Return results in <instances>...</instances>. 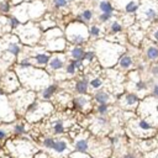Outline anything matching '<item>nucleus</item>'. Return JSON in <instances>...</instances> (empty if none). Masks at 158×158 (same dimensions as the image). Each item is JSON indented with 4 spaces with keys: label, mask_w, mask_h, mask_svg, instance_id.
Returning <instances> with one entry per match:
<instances>
[{
    "label": "nucleus",
    "mask_w": 158,
    "mask_h": 158,
    "mask_svg": "<svg viewBox=\"0 0 158 158\" xmlns=\"http://www.w3.org/2000/svg\"><path fill=\"white\" fill-rule=\"evenodd\" d=\"M95 50L99 59L105 66H112L115 62L120 59L122 56V46H119L116 43H111L109 41L101 40L95 42Z\"/></svg>",
    "instance_id": "obj_1"
},
{
    "label": "nucleus",
    "mask_w": 158,
    "mask_h": 158,
    "mask_svg": "<svg viewBox=\"0 0 158 158\" xmlns=\"http://www.w3.org/2000/svg\"><path fill=\"white\" fill-rule=\"evenodd\" d=\"M4 94H5V90L0 88V97H2V95H4Z\"/></svg>",
    "instance_id": "obj_45"
},
{
    "label": "nucleus",
    "mask_w": 158,
    "mask_h": 158,
    "mask_svg": "<svg viewBox=\"0 0 158 158\" xmlns=\"http://www.w3.org/2000/svg\"><path fill=\"white\" fill-rule=\"evenodd\" d=\"M112 16H114V14H100L98 19H99L100 22L104 24V22H109L112 19Z\"/></svg>",
    "instance_id": "obj_32"
},
{
    "label": "nucleus",
    "mask_w": 158,
    "mask_h": 158,
    "mask_svg": "<svg viewBox=\"0 0 158 158\" xmlns=\"http://www.w3.org/2000/svg\"><path fill=\"white\" fill-rule=\"evenodd\" d=\"M122 11L127 15H134L140 10V4L137 0H125L123 5L121 6Z\"/></svg>",
    "instance_id": "obj_6"
},
{
    "label": "nucleus",
    "mask_w": 158,
    "mask_h": 158,
    "mask_svg": "<svg viewBox=\"0 0 158 158\" xmlns=\"http://www.w3.org/2000/svg\"><path fill=\"white\" fill-rule=\"evenodd\" d=\"M141 13H142V17L145 19V21H154L158 17L157 9L149 3H146L145 6L142 5V11Z\"/></svg>",
    "instance_id": "obj_5"
},
{
    "label": "nucleus",
    "mask_w": 158,
    "mask_h": 158,
    "mask_svg": "<svg viewBox=\"0 0 158 158\" xmlns=\"http://www.w3.org/2000/svg\"><path fill=\"white\" fill-rule=\"evenodd\" d=\"M108 111H109V105H108V104H101V105L98 106V112H99L101 116L106 115Z\"/></svg>",
    "instance_id": "obj_36"
},
{
    "label": "nucleus",
    "mask_w": 158,
    "mask_h": 158,
    "mask_svg": "<svg viewBox=\"0 0 158 158\" xmlns=\"http://www.w3.org/2000/svg\"><path fill=\"white\" fill-rule=\"evenodd\" d=\"M89 79H88V77L85 75V77H83L80 80H78L77 83H75V91L78 93V94H80V95H84V94H86L88 93V85H89Z\"/></svg>",
    "instance_id": "obj_9"
},
{
    "label": "nucleus",
    "mask_w": 158,
    "mask_h": 158,
    "mask_svg": "<svg viewBox=\"0 0 158 158\" xmlns=\"http://www.w3.org/2000/svg\"><path fill=\"white\" fill-rule=\"evenodd\" d=\"M69 54H71L72 59H83L84 58V54H85V51L80 46H74V47L71 48Z\"/></svg>",
    "instance_id": "obj_14"
},
{
    "label": "nucleus",
    "mask_w": 158,
    "mask_h": 158,
    "mask_svg": "<svg viewBox=\"0 0 158 158\" xmlns=\"http://www.w3.org/2000/svg\"><path fill=\"white\" fill-rule=\"evenodd\" d=\"M32 59L35 61V63L37 66H47L50 63V61H51V56L48 53L40 52V53H36Z\"/></svg>",
    "instance_id": "obj_10"
},
{
    "label": "nucleus",
    "mask_w": 158,
    "mask_h": 158,
    "mask_svg": "<svg viewBox=\"0 0 158 158\" xmlns=\"http://www.w3.org/2000/svg\"><path fill=\"white\" fill-rule=\"evenodd\" d=\"M86 104H88V99H85V98H83V97H80V98H74V100H73V105H74L75 109H83Z\"/></svg>",
    "instance_id": "obj_22"
},
{
    "label": "nucleus",
    "mask_w": 158,
    "mask_h": 158,
    "mask_svg": "<svg viewBox=\"0 0 158 158\" xmlns=\"http://www.w3.org/2000/svg\"><path fill=\"white\" fill-rule=\"evenodd\" d=\"M95 51H85V54H84V58H83V61L84 62H93L94 61V58H95Z\"/></svg>",
    "instance_id": "obj_29"
},
{
    "label": "nucleus",
    "mask_w": 158,
    "mask_h": 158,
    "mask_svg": "<svg viewBox=\"0 0 158 158\" xmlns=\"http://www.w3.org/2000/svg\"><path fill=\"white\" fill-rule=\"evenodd\" d=\"M56 90H57V85L56 84H52V85H48V86L43 88L42 89V93H41L42 99H45V100L51 99L53 97V94L56 93Z\"/></svg>",
    "instance_id": "obj_15"
},
{
    "label": "nucleus",
    "mask_w": 158,
    "mask_h": 158,
    "mask_svg": "<svg viewBox=\"0 0 158 158\" xmlns=\"http://www.w3.org/2000/svg\"><path fill=\"white\" fill-rule=\"evenodd\" d=\"M52 149H54L57 153H63L67 149V143L64 141H56V143H54Z\"/></svg>",
    "instance_id": "obj_21"
},
{
    "label": "nucleus",
    "mask_w": 158,
    "mask_h": 158,
    "mask_svg": "<svg viewBox=\"0 0 158 158\" xmlns=\"http://www.w3.org/2000/svg\"><path fill=\"white\" fill-rule=\"evenodd\" d=\"M111 142H112V143H117V138H116V137H112V138H111Z\"/></svg>",
    "instance_id": "obj_46"
},
{
    "label": "nucleus",
    "mask_w": 158,
    "mask_h": 158,
    "mask_svg": "<svg viewBox=\"0 0 158 158\" xmlns=\"http://www.w3.org/2000/svg\"><path fill=\"white\" fill-rule=\"evenodd\" d=\"M54 143H56V141H54V138H52V137H47V138L43 140V146H45L46 148H53Z\"/></svg>",
    "instance_id": "obj_33"
},
{
    "label": "nucleus",
    "mask_w": 158,
    "mask_h": 158,
    "mask_svg": "<svg viewBox=\"0 0 158 158\" xmlns=\"http://www.w3.org/2000/svg\"><path fill=\"white\" fill-rule=\"evenodd\" d=\"M25 131H26V129H25V126L24 125H15V127H14V134L15 135H22V134H25Z\"/></svg>",
    "instance_id": "obj_35"
},
{
    "label": "nucleus",
    "mask_w": 158,
    "mask_h": 158,
    "mask_svg": "<svg viewBox=\"0 0 158 158\" xmlns=\"http://www.w3.org/2000/svg\"><path fill=\"white\" fill-rule=\"evenodd\" d=\"M100 14H114L115 8L112 6V4L109 2V0H101L98 5Z\"/></svg>",
    "instance_id": "obj_11"
},
{
    "label": "nucleus",
    "mask_w": 158,
    "mask_h": 158,
    "mask_svg": "<svg viewBox=\"0 0 158 158\" xmlns=\"http://www.w3.org/2000/svg\"><path fill=\"white\" fill-rule=\"evenodd\" d=\"M94 100H95L97 103H99V105L108 104V101L110 100V95L104 90H99V91H97L95 94H94Z\"/></svg>",
    "instance_id": "obj_13"
},
{
    "label": "nucleus",
    "mask_w": 158,
    "mask_h": 158,
    "mask_svg": "<svg viewBox=\"0 0 158 158\" xmlns=\"http://www.w3.org/2000/svg\"><path fill=\"white\" fill-rule=\"evenodd\" d=\"M123 158H137L136 156H134V154H125L123 156Z\"/></svg>",
    "instance_id": "obj_44"
},
{
    "label": "nucleus",
    "mask_w": 158,
    "mask_h": 158,
    "mask_svg": "<svg viewBox=\"0 0 158 158\" xmlns=\"http://www.w3.org/2000/svg\"><path fill=\"white\" fill-rule=\"evenodd\" d=\"M89 84H90V86H91L93 89H99V88L103 85V80L97 77V78H93Z\"/></svg>",
    "instance_id": "obj_30"
},
{
    "label": "nucleus",
    "mask_w": 158,
    "mask_h": 158,
    "mask_svg": "<svg viewBox=\"0 0 158 158\" xmlns=\"http://www.w3.org/2000/svg\"><path fill=\"white\" fill-rule=\"evenodd\" d=\"M88 148H89V145H88V141L86 140H79V141H77V143H75V151L77 152L85 153V152H88Z\"/></svg>",
    "instance_id": "obj_20"
},
{
    "label": "nucleus",
    "mask_w": 158,
    "mask_h": 158,
    "mask_svg": "<svg viewBox=\"0 0 158 158\" xmlns=\"http://www.w3.org/2000/svg\"><path fill=\"white\" fill-rule=\"evenodd\" d=\"M66 37L64 36H58L51 40H43V46L48 51H63L66 48Z\"/></svg>",
    "instance_id": "obj_4"
},
{
    "label": "nucleus",
    "mask_w": 158,
    "mask_h": 158,
    "mask_svg": "<svg viewBox=\"0 0 158 158\" xmlns=\"http://www.w3.org/2000/svg\"><path fill=\"white\" fill-rule=\"evenodd\" d=\"M152 37L154 39V41H158V28L154 30V32L152 34Z\"/></svg>",
    "instance_id": "obj_41"
},
{
    "label": "nucleus",
    "mask_w": 158,
    "mask_h": 158,
    "mask_svg": "<svg viewBox=\"0 0 158 158\" xmlns=\"http://www.w3.org/2000/svg\"><path fill=\"white\" fill-rule=\"evenodd\" d=\"M71 62L75 66L77 69H80V68H83V66H84V61H83V59H72Z\"/></svg>",
    "instance_id": "obj_37"
},
{
    "label": "nucleus",
    "mask_w": 158,
    "mask_h": 158,
    "mask_svg": "<svg viewBox=\"0 0 158 158\" xmlns=\"http://www.w3.org/2000/svg\"><path fill=\"white\" fill-rule=\"evenodd\" d=\"M110 34H112V35H117V34H121L122 32V30H123V27H122V25H121V22H119V21H112L111 24H110Z\"/></svg>",
    "instance_id": "obj_19"
},
{
    "label": "nucleus",
    "mask_w": 158,
    "mask_h": 158,
    "mask_svg": "<svg viewBox=\"0 0 158 158\" xmlns=\"http://www.w3.org/2000/svg\"><path fill=\"white\" fill-rule=\"evenodd\" d=\"M138 127H140L141 130H143V131H148V130H151V129H152V125H151L147 120L142 119V120H140V121H138Z\"/></svg>",
    "instance_id": "obj_26"
},
{
    "label": "nucleus",
    "mask_w": 158,
    "mask_h": 158,
    "mask_svg": "<svg viewBox=\"0 0 158 158\" xmlns=\"http://www.w3.org/2000/svg\"><path fill=\"white\" fill-rule=\"evenodd\" d=\"M64 62H66L64 57L61 56V54H56V56L51 57L48 67H50L51 71H59V69H62L63 67H64Z\"/></svg>",
    "instance_id": "obj_7"
},
{
    "label": "nucleus",
    "mask_w": 158,
    "mask_h": 158,
    "mask_svg": "<svg viewBox=\"0 0 158 158\" xmlns=\"http://www.w3.org/2000/svg\"><path fill=\"white\" fill-rule=\"evenodd\" d=\"M89 30L85 26V24L75 21L72 22L67 26L66 31H64V37L66 40H68V42H71L73 46H80L84 45L88 39H89Z\"/></svg>",
    "instance_id": "obj_2"
},
{
    "label": "nucleus",
    "mask_w": 158,
    "mask_h": 158,
    "mask_svg": "<svg viewBox=\"0 0 158 158\" xmlns=\"http://www.w3.org/2000/svg\"><path fill=\"white\" fill-rule=\"evenodd\" d=\"M125 103L127 106H135L137 103H138V97L134 93H130L127 95L125 97Z\"/></svg>",
    "instance_id": "obj_18"
},
{
    "label": "nucleus",
    "mask_w": 158,
    "mask_h": 158,
    "mask_svg": "<svg viewBox=\"0 0 158 158\" xmlns=\"http://www.w3.org/2000/svg\"><path fill=\"white\" fill-rule=\"evenodd\" d=\"M66 73H67L68 75H74V74L77 73V68H75V66L73 64L72 62L67 66V68H66Z\"/></svg>",
    "instance_id": "obj_34"
},
{
    "label": "nucleus",
    "mask_w": 158,
    "mask_h": 158,
    "mask_svg": "<svg viewBox=\"0 0 158 158\" xmlns=\"http://www.w3.org/2000/svg\"><path fill=\"white\" fill-rule=\"evenodd\" d=\"M146 57L149 61H156L158 58V46H154V45L148 46L146 50Z\"/></svg>",
    "instance_id": "obj_17"
},
{
    "label": "nucleus",
    "mask_w": 158,
    "mask_h": 158,
    "mask_svg": "<svg viewBox=\"0 0 158 158\" xmlns=\"http://www.w3.org/2000/svg\"><path fill=\"white\" fill-rule=\"evenodd\" d=\"M8 20H9L10 30H17V28L21 26V21H20L16 16H11V17H9Z\"/></svg>",
    "instance_id": "obj_23"
},
{
    "label": "nucleus",
    "mask_w": 158,
    "mask_h": 158,
    "mask_svg": "<svg viewBox=\"0 0 158 158\" xmlns=\"http://www.w3.org/2000/svg\"><path fill=\"white\" fill-rule=\"evenodd\" d=\"M2 50H4L6 53L13 54L14 57H17L20 54V52H21V46L16 41H6V45L4 43V47Z\"/></svg>",
    "instance_id": "obj_8"
},
{
    "label": "nucleus",
    "mask_w": 158,
    "mask_h": 158,
    "mask_svg": "<svg viewBox=\"0 0 158 158\" xmlns=\"http://www.w3.org/2000/svg\"><path fill=\"white\" fill-rule=\"evenodd\" d=\"M91 19H93V11H91L90 9H85V10H83V11H82V14L77 16V21L83 22V24L89 22Z\"/></svg>",
    "instance_id": "obj_16"
},
{
    "label": "nucleus",
    "mask_w": 158,
    "mask_h": 158,
    "mask_svg": "<svg viewBox=\"0 0 158 158\" xmlns=\"http://www.w3.org/2000/svg\"><path fill=\"white\" fill-rule=\"evenodd\" d=\"M19 67L20 68H24V69H26V68H31L32 67V63H31V61H30V58H22L20 62H19Z\"/></svg>",
    "instance_id": "obj_28"
},
{
    "label": "nucleus",
    "mask_w": 158,
    "mask_h": 158,
    "mask_svg": "<svg viewBox=\"0 0 158 158\" xmlns=\"http://www.w3.org/2000/svg\"><path fill=\"white\" fill-rule=\"evenodd\" d=\"M17 36L25 45H36L41 39V31L40 27L32 22H26L17 28Z\"/></svg>",
    "instance_id": "obj_3"
},
{
    "label": "nucleus",
    "mask_w": 158,
    "mask_h": 158,
    "mask_svg": "<svg viewBox=\"0 0 158 158\" xmlns=\"http://www.w3.org/2000/svg\"><path fill=\"white\" fill-rule=\"evenodd\" d=\"M53 134L54 135H61L64 132V126H63V122L62 121H57L54 125H53Z\"/></svg>",
    "instance_id": "obj_24"
},
{
    "label": "nucleus",
    "mask_w": 158,
    "mask_h": 158,
    "mask_svg": "<svg viewBox=\"0 0 158 158\" xmlns=\"http://www.w3.org/2000/svg\"><path fill=\"white\" fill-rule=\"evenodd\" d=\"M152 95H153V98L158 99V83H156L152 88Z\"/></svg>",
    "instance_id": "obj_39"
},
{
    "label": "nucleus",
    "mask_w": 158,
    "mask_h": 158,
    "mask_svg": "<svg viewBox=\"0 0 158 158\" xmlns=\"http://www.w3.org/2000/svg\"><path fill=\"white\" fill-rule=\"evenodd\" d=\"M100 34H101V28H100L99 26L94 25V26H91V27L89 28V35L93 36V37H99Z\"/></svg>",
    "instance_id": "obj_25"
},
{
    "label": "nucleus",
    "mask_w": 158,
    "mask_h": 158,
    "mask_svg": "<svg viewBox=\"0 0 158 158\" xmlns=\"http://www.w3.org/2000/svg\"><path fill=\"white\" fill-rule=\"evenodd\" d=\"M136 89L137 90H146L147 89V83L146 82H143V80H138L137 83H136Z\"/></svg>",
    "instance_id": "obj_38"
},
{
    "label": "nucleus",
    "mask_w": 158,
    "mask_h": 158,
    "mask_svg": "<svg viewBox=\"0 0 158 158\" xmlns=\"http://www.w3.org/2000/svg\"><path fill=\"white\" fill-rule=\"evenodd\" d=\"M67 2H68V3H73V2H74V0H67Z\"/></svg>",
    "instance_id": "obj_47"
},
{
    "label": "nucleus",
    "mask_w": 158,
    "mask_h": 158,
    "mask_svg": "<svg viewBox=\"0 0 158 158\" xmlns=\"http://www.w3.org/2000/svg\"><path fill=\"white\" fill-rule=\"evenodd\" d=\"M0 84H2V80H0Z\"/></svg>",
    "instance_id": "obj_48"
},
{
    "label": "nucleus",
    "mask_w": 158,
    "mask_h": 158,
    "mask_svg": "<svg viewBox=\"0 0 158 158\" xmlns=\"http://www.w3.org/2000/svg\"><path fill=\"white\" fill-rule=\"evenodd\" d=\"M52 3H53V6L56 9H62V8H66L68 5L67 0H52Z\"/></svg>",
    "instance_id": "obj_31"
},
{
    "label": "nucleus",
    "mask_w": 158,
    "mask_h": 158,
    "mask_svg": "<svg viewBox=\"0 0 158 158\" xmlns=\"http://www.w3.org/2000/svg\"><path fill=\"white\" fill-rule=\"evenodd\" d=\"M99 122H100L101 125H105V123L108 122V120H106L104 116H101V117H99Z\"/></svg>",
    "instance_id": "obj_42"
},
{
    "label": "nucleus",
    "mask_w": 158,
    "mask_h": 158,
    "mask_svg": "<svg viewBox=\"0 0 158 158\" xmlns=\"http://www.w3.org/2000/svg\"><path fill=\"white\" fill-rule=\"evenodd\" d=\"M11 10V5L8 0H3V2H0V11L2 13H9Z\"/></svg>",
    "instance_id": "obj_27"
},
{
    "label": "nucleus",
    "mask_w": 158,
    "mask_h": 158,
    "mask_svg": "<svg viewBox=\"0 0 158 158\" xmlns=\"http://www.w3.org/2000/svg\"><path fill=\"white\" fill-rule=\"evenodd\" d=\"M132 64H134V61H132V58H131L129 54H122V56L120 57V59H119V66H120V68L123 69V71L131 68Z\"/></svg>",
    "instance_id": "obj_12"
},
{
    "label": "nucleus",
    "mask_w": 158,
    "mask_h": 158,
    "mask_svg": "<svg viewBox=\"0 0 158 158\" xmlns=\"http://www.w3.org/2000/svg\"><path fill=\"white\" fill-rule=\"evenodd\" d=\"M151 73H152L153 75H158V66H153V67L151 68Z\"/></svg>",
    "instance_id": "obj_40"
},
{
    "label": "nucleus",
    "mask_w": 158,
    "mask_h": 158,
    "mask_svg": "<svg viewBox=\"0 0 158 158\" xmlns=\"http://www.w3.org/2000/svg\"><path fill=\"white\" fill-rule=\"evenodd\" d=\"M5 136H6V132H5V131H3V130H0V140L5 138Z\"/></svg>",
    "instance_id": "obj_43"
}]
</instances>
